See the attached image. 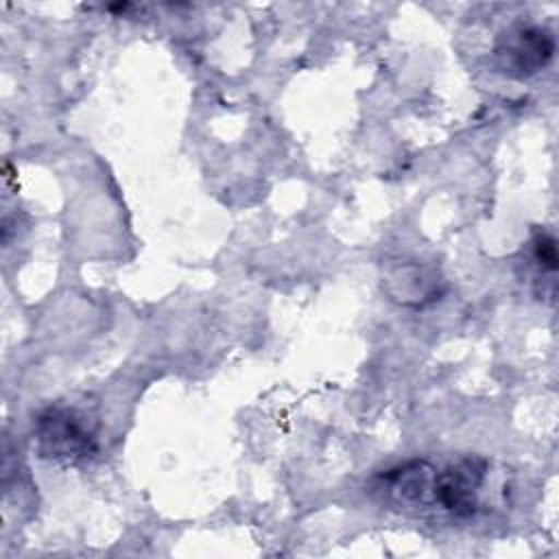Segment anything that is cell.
Instances as JSON below:
<instances>
[{"label":"cell","mask_w":559,"mask_h":559,"mask_svg":"<svg viewBox=\"0 0 559 559\" xmlns=\"http://www.w3.org/2000/svg\"><path fill=\"white\" fill-rule=\"evenodd\" d=\"M531 245H533L531 255H533L535 264H537L542 271H546V273H555V271H557V262H559V255H557V240H555L550 234L539 231V234L533 236Z\"/></svg>","instance_id":"cell-6"},{"label":"cell","mask_w":559,"mask_h":559,"mask_svg":"<svg viewBox=\"0 0 559 559\" xmlns=\"http://www.w3.org/2000/svg\"><path fill=\"white\" fill-rule=\"evenodd\" d=\"M384 485L404 504H419L430 496L432 467L426 461H408L382 474Z\"/></svg>","instance_id":"cell-4"},{"label":"cell","mask_w":559,"mask_h":559,"mask_svg":"<svg viewBox=\"0 0 559 559\" xmlns=\"http://www.w3.org/2000/svg\"><path fill=\"white\" fill-rule=\"evenodd\" d=\"M555 55V37L539 24H513L496 41V68L511 79H528Z\"/></svg>","instance_id":"cell-2"},{"label":"cell","mask_w":559,"mask_h":559,"mask_svg":"<svg viewBox=\"0 0 559 559\" xmlns=\"http://www.w3.org/2000/svg\"><path fill=\"white\" fill-rule=\"evenodd\" d=\"M389 282L395 286L391 290V299L408 306V304H424V301H432L435 295H439L437 290V277L435 273H426L421 266L413 264V266H406L402 271H395Z\"/></svg>","instance_id":"cell-5"},{"label":"cell","mask_w":559,"mask_h":559,"mask_svg":"<svg viewBox=\"0 0 559 559\" xmlns=\"http://www.w3.org/2000/svg\"><path fill=\"white\" fill-rule=\"evenodd\" d=\"M487 461L465 456L432 474L430 498L454 518H469L478 507V491L485 483Z\"/></svg>","instance_id":"cell-3"},{"label":"cell","mask_w":559,"mask_h":559,"mask_svg":"<svg viewBox=\"0 0 559 559\" xmlns=\"http://www.w3.org/2000/svg\"><path fill=\"white\" fill-rule=\"evenodd\" d=\"M37 452L57 463H79L96 452V432L74 408L48 406L35 417Z\"/></svg>","instance_id":"cell-1"}]
</instances>
